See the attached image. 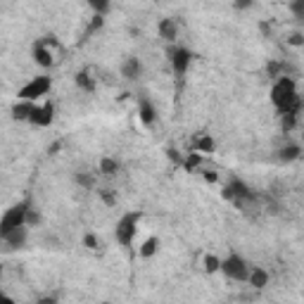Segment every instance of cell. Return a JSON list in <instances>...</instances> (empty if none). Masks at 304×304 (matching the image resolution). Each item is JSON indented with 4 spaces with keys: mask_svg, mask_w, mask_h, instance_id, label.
<instances>
[{
    "mask_svg": "<svg viewBox=\"0 0 304 304\" xmlns=\"http://www.w3.org/2000/svg\"><path fill=\"white\" fill-rule=\"evenodd\" d=\"M26 235H29V226H22V228H17V231L7 233V235H0V238H2V245H5V250H19V247H24Z\"/></svg>",
    "mask_w": 304,
    "mask_h": 304,
    "instance_id": "cell-9",
    "label": "cell"
},
{
    "mask_svg": "<svg viewBox=\"0 0 304 304\" xmlns=\"http://www.w3.org/2000/svg\"><path fill=\"white\" fill-rule=\"evenodd\" d=\"M105 304H107V302H105Z\"/></svg>",
    "mask_w": 304,
    "mask_h": 304,
    "instance_id": "cell-29",
    "label": "cell"
},
{
    "mask_svg": "<svg viewBox=\"0 0 304 304\" xmlns=\"http://www.w3.org/2000/svg\"><path fill=\"white\" fill-rule=\"evenodd\" d=\"M271 102L280 114H300L302 110V97L297 95V86L290 76H280L271 88Z\"/></svg>",
    "mask_w": 304,
    "mask_h": 304,
    "instance_id": "cell-1",
    "label": "cell"
},
{
    "mask_svg": "<svg viewBox=\"0 0 304 304\" xmlns=\"http://www.w3.org/2000/svg\"><path fill=\"white\" fill-rule=\"evenodd\" d=\"M117 169H119V162H117V159L114 157H102V162H100V171H102L105 176H114Z\"/></svg>",
    "mask_w": 304,
    "mask_h": 304,
    "instance_id": "cell-17",
    "label": "cell"
},
{
    "mask_svg": "<svg viewBox=\"0 0 304 304\" xmlns=\"http://www.w3.org/2000/svg\"><path fill=\"white\" fill-rule=\"evenodd\" d=\"M223 197L231 200V202H235V205H245V202H252V200H255V193L247 188V183L233 178V181L223 188Z\"/></svg>",
    "mask_w": 304,
    "mask_h": 304,
    "instance_id": "cell-6",
    "label": "cell"
},
{
    "mask_svg": "<svg viewBox=\"0 0 304 304\" xmlns=\"http://www.w3.org/2000/svg\"><path fill=\"white\" fill-rule=\"evenodd\" d=\"M212 150H214V140H212L209 135H202V138L195 140V152L202 155V152H212Z\"/></svg>",
    "mask_w": 304,
    "mask_h": 304,
    "instance_id": "cell-18",
    "label": "cell"
},
{
    "mask_svg": "<svg viewBox=\"0 0 304 304\" xmlns=\"http://www.w3.org/2000/svg\"><path fill=\"white\" fill-rule=\"evenodd\" d=\"M0 304H14V300L10 297V295H2V300H0Z\"/></svg>",
    "mask_w": 304,
    "mask_h": 304,
    "instance_id": "cell-28",
    "label": "cell"
},
{
    "mask_svg": "<svg viewBox=\"0 0 304 304\" xmlns=\"http://www.w3.org/2000/svg\"><path fill=\"white\" fill-rule=\"evenodd\" d=\"M288 43H290V45H295V48H300V45H304V34H300V31H295V34H290V38H288Z\"/></svg>",
    "mask_w": 304,
    "mask_h": 304,
    "instance_id": "cell-24",
    "label": "cell"
},
{
    "mask_svg": "<svg viewBox=\"0 0 304 304\" xmlns=\"http://www.w3.org/2000/svg\"><path fill=\"white\" fill-rule=\"evenodd\" d=\"M247 283L255 288V290H261V288H266L268 285V273L264 271V268L259 266H252V271H250V278H247Z\"/></svg>",
    "mask_w": 304,
    "mask_h": 304,
    "instance_id": "cell-12",
    "label": "cell"
},
{
    "mask_svg": "<svg viewBox=\"0 0 304 304\" xmlns=\"http://www.w3.org/2000/svg\"><path fill=\"white\" fill-rule=\"evenodd\" d=\"M300 157V147L297 145H285L278 150V159L280 162H295V159Z\"/></svg>",
    "mask_w": 304,
    "mask_h": 304,
    "instance_id": "cell-15",
    "label": "cell"
},
{
    "mask_svg": "<svg viewBox=\"0 0 304 304\" xmlns=\"http://www.w3.org/2000/svg\"><path fill=\"white\" fill-rule=\"evenodd\" d=\"M52 105L50 102H45V105H36V110H34V114H31V119L29 122L36 124V126H50L52 124V119H55V114H52Z\"/></svg>",
    "mask_w": 304,
    "mask_h": 304,
    "instance_id": "cell-10",
    "label": "cell"
},
{
    "mask_svg": "<svg viewBox=\"0 0 304 304\" xmlns=\"http://www.w3.org/2000/svg\"><path fill=\"white\" fill-rule=\"evenodd\" d=\"M250 271H252V266H250L240 255H235V252L228 255L223 261H221V273H223L228 280H235V283H247Z\"/></svg>",
    "mask_w": 304,
    "mask_h": 304,
    "instance_id": "cell-4",
    "label": "cell"
},
{
    "mask_svg": "<svg viewBox=\"0 0 304 304\" xmlns=\"http://www.w3.org/2000/svg\"><path fill=\"white\" fill-rule=\"evenodd\" d=\"M50 88H52L50 76H34V79L19 90V100H24V102H36V100H41L43 95H48Z\"/></svg>",
    "mask_w": 304,
    "mask_h": 304,
    "instance_id": "cell-5",
    "label": "cell"
},
{
    "mask_svg": "<svg viewBox=\"0 0 304 304\" xmlns=\"http://www.w3.org/2000/svg\"><path fill=\"white\" fill-rule=\"evenodd\" d=\"M159 36L167 38V41H174L176 38V24L171 19H162L159 22Z\"/></svg>",
    "mask_w": 304,
    "mask_h": 304,
    "instance_id": "cell-14",
    "label": "cell"
},
{
    "mask_svg": "<svg viewBox=\"0 0 304 304\" xmlns=\"http://www.w3.org/2000/svg\"><path fill=\"white\" fill-rule=\"evenodd\" d=\"M138 221H140V214L138 212H126L122 219L117 221L114 226V238L117 243L124 245V247H131L135 240V233H138Z\"/></svg>",
    "mask_w": 304,
    "mask_h": 304,
    "instance_id": "cell-3",
    "label": "cell"
},
{
    "mask_svg": "<svg viewBox=\"0 0 304 304\" xmlns=\"http://www.w3.org/2000/svg\"><path fill=\"white\" fill-rule=\"evenodd\" d=\"M76 86H79V88H84L86 93L95 90V81L88 76V72H79V74H76Z\"/></svg>",
    "mask_w": 304,
    "mask_h": 304,
    "instance_id": "cell-16",
    "label": "cell"
},
{
    "mask_svg": "<svg viewBox=\"0 0 304 304\" xmlns=\"http://www.w3.org/2000/svg\"><path fill=\"white\" fill-rule=\"evenodd\" d=\"M29 212H31L29 200H22L14 207L7 209L2 214V219H0V235H7V233L22 228V226H29Z\"/></svg>",
    "mask_w": 304,
    "mask_h": 304,
    "instance_id": "cell-2",
    "label": "cell"
},
{
    "mask_svg": "<svg viewBox=\"0 0 304 304\" xmlns=\"http://www.w3.org/2000/svg\"><path fill=\"white\" fill-rule=\"evenodd\" d=\"M205 271H207V273H217V271H221V261L214 255H207L205 257Z\"/></svg>",
    "mask_w": 304,
    "mask_h": 304,
    "instance_id": "cell-19",
    "label": "cell"
},
{
    "mask_svg": "<svg viewBox=\"0 0 304 304\" xmlns=\"http://www.w3.org/2000/svg\"><path fill=\"white\" fill-rule=\"evenodd\" d=\"M200 162H202L200 152H190V155H188V159H185V167H188V169H195Z\"/></svg>",
    "mask_w": 304,
    "mask_h": 304,
    "instance_id": "cell-23",
    "label": "cell"
},
{
    "mask_svg": "<svg viewBox=\"0 0 304 304\" xmlns=\"http://www.w3.org/2000/svg\"><path fill=\"white\" fill-rule=\"evenodd\" d=\"M140 74H143V64L138 57H126L122 62V76L126 81H135V79H140Z\"/></svg>",
    "mask_w": 304,
    "mask_h": 304,
    "instance_id": "cell-11",
    "label": "cell"
},
{
    "mask_svg": "<svg viewBox=\"0 0 304 304\" xmlns=\"http://www.w3.org/2000/svg\"><path fill=\"white\" fill-rule=\"evenodd\" d=\"M290 12L295 14V19H297V22H302V24H304V0H297V2H292V5H290Z\"/></svg>",
    "mask_w": 304,
    "mask_h": 304,
    "instance_id": "cell-21",
    "label": "cell"
},
{
    "mask_svg": "<svg viewBox=\"0 0 304 304\" xmlns=\"http://www.w3.org/2000/svg\"><path fill=\"white\" fill-rule=\"evenodd\" d=\"M140 119H143V124H155V119H157V110H155V105L147 100V97H143L140 100Z\"/></svg>",
    "mask_w": 304,
    "mask_h": 304,
    "instance_id": "cell-13",
    "label": "cell"
},
{
    "mask_svg": "<svg viewBox=\"0 0 304 304\" xmlns=\"http://www.w3.org/2000/svg\"><path fill=\"white\" fill-rule=\"evenodd\" d=\"M157 247H159V240H157V238H150V240H145L143 250H140V257L155 255V252H157Z\"/></svg>",
    "mask_w": 304,
    "mask_h": 304,
    "instance_id": "cell-20",
    "label": "cell"
},
{
    "mask_svg": "<svg viewBox=\"0 0 304 304\" xmlns=\"http://www.w3.org/2000/svg\"><path fill=\"white\" fill-rule=\"evenodd\" d=\"M190 52L185 48H171L169 50V62L171 67H174V72L178 74V76H183V74L188 72V67H190Z\"/></svg>",
    "mask_w": 304,
    "mask_h": 304,
    "instance_id": "cell-8",
    "label": "cell"
},
{
    "mask_svg": "<svg viewBox=\"0 0 304 304\" xmlns=\"http://www.w3.org/2000/svg\"><path fill=\"white\" fill-rule=\"evenodd\" d=\"M34 60H36L38 67L50 69L55 64V41H48V38L38 41L36 45H34Z\"/></svg>",
    "mask_w": 304,
    "mask_h": 304,
    "instance_id": "cell-7",
    "label": "cell"
},
{
    "mask_svg": "<svg viewBox=\"0 0 304 304\" xmlns=\"http://www.w3.org/2000/svg\"><path fill=\"white\" fill-rule=\"evenodd\" d=\"M76 181L81 183L84 188H90V185H93V178H90V176H86V174H76Z\"/></svg>",
    "mask_w": 304,
    "mask_h": 304,
    "instance_id": "cell-25",
    "label": "cell"
},
{
    "mask_svg": "<svg viewBox=\"0 0 304 304\" xmlns=\"http://www.w3.org/2000/svg\"><path fill=\"white\" fill-rule=\"evenodd\" d=\"M36 304H57V300L55 297H41Z\"/></svg>",
    "mask_w": 304,
    "mask_h": 304,
    "instance_id": "cell-27",
    "label": "cell"
},
{
    "mask_svg": "<svg viewBox=\"0 0 304 304\" xmlns=\"http://www.w3.org/2000/svg\"><path fill=\"white\" fill-rule=\"evenodd\" d=\"M84 245L88 247V250H95V247H100V240H97V235H93V233H86Z\"/></svg>",
    "mask_w": 304,
    "mask_h": 304,
    "instance_id": "cell-22",
    "label": "cell"
},
{
    "mask_svg": "<svg viewBox=\"0 0 304 304\" xmlns=\"http://www.w3.org/2000/svg\"><path fill=\"white\" fill-rule=\"evenodd\" d=\"M93 10H97V12H107L110 5H107V2H93Z\"/></svg>",
    "mask_w": 304,
    "mask_h": 304,
    "instance_id": "cell-26",
    "label": "cell"
}]
</instances>
